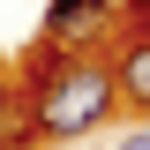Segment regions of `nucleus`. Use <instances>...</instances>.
I'll return each instance as SVG.
<instances>
[{"label":"nucleus","instance_id":"1","mask_svg":"<svg viewBox=\"0 0 150 150\" xmlns=\"http://www.w3.org/2000/svg\"><path fill=\"white\" fill-rule=\"evenodd\" d=\"M112 68H98V60H60V45L53 53H38L30 60V128L45 135V143H68V135H83V128H98L112 112Z\"/></svg>","mask_w":150,"mask_h":150},{"label":"nucleus","instance_id":"2","mask_svg":"<svg viewBox=\"0 0 150 150\" xmlns=\"http://www.w3.org/2000/svg\"><path fill=\"white\" fill-rule=\"evenodd\" d=\"M112 23L105 0H53L45 8V45H83V38H98Z\"/></svg>","mask_w":150,"mask_h":150},{"label":"nucleus","instance_id":"3","mask_svg":"<svg viewBox=\"0 0 150 150\" xmlns=\"http://www.w3.org/2000/svg\"><path fill=\"white\" fill-rule=\"evenodd\" d=\"M112 90L128 98V105H143V112H150V38H135L128 53L112 60Z\"/></svg>","mask_w":150,"mask_h":150},{"label":"nucleus","instance_id":"4","mask_svg":"<svg viewBox=\"0 0 150 150\" xmlns=\"http://www.w3.org/2000/svg\"><path fill=\"white\" fill-rule=\"evenodd\" d=\"M120 150H150V128H135V135H128V143H120Z\"/></svg>","mask_w":150,"mask_h":150}]
</instances>
